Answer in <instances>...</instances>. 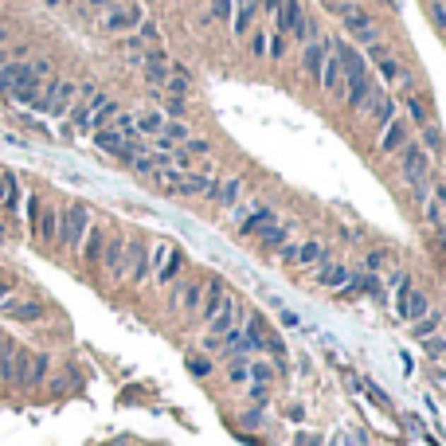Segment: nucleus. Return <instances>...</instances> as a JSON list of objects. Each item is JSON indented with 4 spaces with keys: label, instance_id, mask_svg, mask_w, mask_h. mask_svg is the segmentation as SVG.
<instances>
[{
    "label": "nucleus",
    "instance_id": "37998d69",
    "mask_svg": "<svg viewBox=\"0 0 446 446\" xmlns=\"http://www.w3.org/2000/svg\"><path fill=\"white\" fill-rule=\"evenodd\" d=\"M180 153H188V157H204V153H208V141H200V137H188V141L180 145Z\"/></svg>",
    "mask_w": 446,
    "mask_h": 446
},
{
    "label": "nucleus",
    "instance_id": "393cba45",
    "mask_svg": "<svg viewBox=\"0 0 446 446\" xmlns=\"http://www.w3.org/2000/svg\"><path fill=\"white\" fill-rule=\"evenodd\" d=\"M137 137H157L165 134V114L160 110H145V114H137Z\"/></svg>",
    "mask_w": 446,
    "mask_h": 446
},
{
    "label": "nucleus",
    "instance_id": "a878e982",
    "mask_svg": "<svg viewBox=\"0 0 446 446\" xmlns=\"http://www.w3.org/2000/svg\"><path fill=\"white\" fill-rule=\"evenodd\" d=\"M239 196H243V184H239L235 177H228V180H219V184H211V200H219V204H228V208H235L239 204Z\"/></svg>",
    "mask_w": 446,
    "mask_h": 446
},
{
    "label": "nucleus",
    "instance_id": "de8ad7c7",
    "mask_svg": "<svg viewBox=\"0 0 446 446\" xmlns=\"http://www.w3.org/2000/svg\"><path fill=\"white\" fill-rule=\"evenodd\" d=\"M251 399H254V404H266V399H270L266 384H251Z\"/></svg>",
    "mask_w": 446,
    "mask_h": 446
},
{
    "label": "nucleus",
    "instance_id": "c85d7f7f",
    "mask_svg": "<svg viewBox=\"0 0 446 446\" xmlns=\"http://www.w3.org/2000/svg\"><path fill=\"white\" fill-rule=\"evenodd\" d=\"M47 368H51V356H43V353H32V360H28V380H24V387H35V384H43V380H47Z\"/></svg>",
    "mask_w": 446,
    "mask_h": 446
},
{
    "label": "nucleus",
    "instance_id": "ea45409f",
    "mask_svg": "<svg viewBox=\"0 0 446 446\" xmlns=\"http://www.w3.org/2000/svg\"><path fill=\"white\" fill-rule=\"evenodd\" d=\"M247 372H251V380H254V384H270V380H274V368H270L266 360H254V364H247Z\"/></svg>",
    "mask_w": 446,
    "mask_h": 446
},
{
    "label": "nucleus",
    "instance_id": "864d4df0",
    "mask_svg": "<svg viewBox=\"0 0 446 446\" xmlns=\"http://www.w3.org/2000/svg\"><path fill=\"white\" fill-rule=\"evenodd\" d=\"M165 110H169V114H184V102L180 98H165Z\"/></svg>",
    "mask_w": 446,
    "mask_h": 446
},
{
    "label": "nucleus",
    "instance_id": "79ce46f5",
    "mask_svg": "<svg viewBox=\"0 0 446 446\" xmlns=\"http://www.w3.org/2000/svg\"><path fill=\"white\" fill-rule=\"evenodd\" d=\"M110 126L118 129V134H122V137H137V122H134V118H129V114H118V118L110 122Z\"/></svg>",
    "mask_w": 446,
    "mask_h": 446
},
{
    "label": "nucleus",
    "instance_id": "39448f33",
    "mask_svg": "<svg viewBox=\"0 0 446 446\" xmlns=\"http://www.w3.org/2000/svg\"><path fill=\"white\" fill-rule=\"evenodd\" d=\"M149 278V247L137 239V243H126V262H122V282L129 286H141Z\"/></svg>",
    "mask_w": 446,
    "mask_h": 446
},
{
    "label": "nucleus",
    "instance_id": "f704fd0d",
    "mask_svg": "<svg viewBox=\"0 0 446 446\" xmlns=\"http://www.w3.org/2000/svg\"><path fill=\"white\" fill-rule=\"evenodd\" d=\"M404 106H407V114H411V122H415V126H430V114H427V110H423V102H419V98H415V94H411V90H407Z\"/></svg>",
    "mask_w": 446,
    "mask_h": 446
},
{
    "label": "nucleus",
    "instance_id": "2f4dec72",
    "mask_svg": "<svg viewBox=\"0 0 446 446\" xmlns=\"http://www.w3.org/2000/svg\"><path fill=\"white\" fill-rule=\"evenodd\" d=\"M149 177H153V184H157L160 192H177V184H180V169H172V165L169 169H153Z\"/></svg>",
    "mask_w": 446,
    "mask_h": 446
},
{
    "label": "nucleus",
    "instance_id": "c03bdc74",
    "mask_svg": "<svg viewBox=\"0 0 446 446\" xmlns=\"http://www.w3.org/2000/svg\"><path fill=\"white\" fill-rule=\"evenodd\" d=\"M266 51H270V55H274V59H282V55H286V35H270Z\"/></svg>",
    "mask_w": 446,
    "mask_h": 446
},
{
    "label": "nucleus",
    "instance_id": "3c124183",
    "mask_svg": "<svg viewBox=\"0 0 446 446\" xmlns=\"http://www.w3.org/2000/svg\"><path fill=\"white\" fill-rule=\"evenodd\" d=\"M430 200H435V204H438V208H442V211H446V184H435V196H430Z\"/></svg>",
    "mask_w": 446,
    "mask_h": 446
},
{
    "label": "nucleus",
    "instance_id": "aec40b11",
    "mask_svg": "<svg viewBox=\"0 0 446 446\" xmlns=\"http://www.w3.org/2000/svg\"><path fill=\"white\" fill-rule=\"evenodd\" d=\"M200 294H204L200 282H180L177 294H172V310H184V313L200 310Z\"/></svg>",
    "mask_w": 446,
    "mask_h": 446
},
{
    "label": "nucleus",
    "instance_id": "bb28decb",
    "mask_svg": "<svg viewBox=\"0 0 446 446\" xmlns=\"http://www.w3.org/2000/svg\"><path fill=\"white\" fill-rule=\"evenodd\" d=\"M126 141H129V137H122L114 126H106V129H94V145H98L102 153H110V157H114V153H118Z\"/></svg>",
    "mask_w": 446,
    "mask_h": 446
},
{
    "label": "nucleus",
    "instance_id": "412c9836",
    "mask_svg": "<svg viewBox=\"0 0 446 446\" xmlns=\"http://www.w3.org/2000/svg\"><path fill=\"white\" fill-rule=\"evenodd\" d=\"M321 67H325V43H317V40H310L302 47V71L310 78H321Z\"/></svg>",
    "mask_w": 446,
    "mask_h": 446
},
{
    "label": "nucleus",
    "instance_id": "49530a36",
    "mask_svg": "<svg viewBox=\"0 0 446 446\" xmlns=\"http://www.w3.org/2000/svg\"><path fill=\"white\" fill-rule=\"evenodd\" d=\"M427 353H430V356H442V353H446V341H442V337H427Z\"/></svg>",
    "mask_w": 446,
    "mask_h": 446
},
{
    "label": "nucleus",
    "instance_id": "cd10ccee",
    "mask_svg": "<svg viewBox=\"0 0 446 446\" xmlns=\"http://www.w3.org/2000/svg\"><path fill=\"white\" fill-rule=\"evenodd\" d=\"M368 110H372V118H376V126H380V129H384L387 122L396 118V102H392V94H387V90L380 94V98H372V106H368Z\"/></svg>",
    "mask_w": 446,
    "mask_h": 446
},
{
    "label": "nucleus",
    "instance_id": "6e6552de",
    "mask_svg": "<svg viewBox=\"0 0 446 446\" xmlns=\"http://www.w3.org/2000/svg\"><path fill=\"white\" fill-rule=\"evenodd\" d=\"M282 262H290V266L305 270V266H317V262H325V243H317V239H310V243L302 247H282Z\"/></svg>",
    "mask_w": 446,
    "mask_h": 446
},
{
    "label": "nucleus",
    "instance_id": "8fccbe9b",
    "mask_svg": "<svg viewBox=\"0 0 446 446\" xmlns=\"http://www.w3.org/2000/svg\"><path fill=\"white\" fill-rule=\"evenodd\" d=\"M188 364H192V372H196V376H208V372H211V364H208V360H200V356H192Z\"/></svg>",
    "mask_w": 446,
    "mask_h": 446
},
{
    "label": "nucleus",
    "instance_id": "f257e3e1",
    "mask_svg": "<svg viewBox=\"0 0 446 446\" xmlns=\"http://www.w3.org/2000/svg\"><path fill=\"white\" fill-rule=\"evenodd\" d=\"M86 231H90V211L83 208V204H75V208L59 211V239L55 243L67 247V251H78L86 239Z\"/></svg>",
    "mask_w": 446,
    "mask_h": 446
},
{
    "label": "nucleus",
    "instance_id": "9b49d317",
    "mask_svg": "<svg viewBox=\"0 0 446 446\" xmlns=\"http://www.w3.org/2000/svg\"><path fill=\"white\" fill-rule=\"evenodd\" d=\"M396 313H399L404 321H411V325H415L419 317H427V313H430V305H427V298H423L419 290L411 286L407 294H399V298H396Z\"/></svg>",
    "mask_w": 446,
    "mask_h": 446
},
{
    "label": "nucleus",
    "instance_id": "f3484780",
    "mask_svg": "<svg viewBox=\"0 0 446 446\" xmlns=\"http://www.w3.org/2000/svg\"><path fill=\"white\" fill-rule=\"evenodd\" d=\"M98 259H102V266H106L114 278H122V262H126V239H118V235L106 239V243H102V254H98Z\"/></svg>",
    "mask_w": 446,
    "mask_h": 446
},
{
    "label": "nucleus",
    "instance_id": "6e6d98bb",
    "mask_svg": "<svg viewBox=\"0 0 446 446\" xmlns=\"http://www.w3.org/2000/svg\"><path fill=\"white\" fill-rule=\"evenodd\" d=\"M8 298H12V282L8 278H0V302H8Z\"/></svg>",
    "mask_w": 446,
    "mask_h": 446
},
{
    "label": "nucleus",
    "instance_id": "6ab92c4d",
    "mask_svg": "<svg viewBox=\"0 0 446 446\" xmlns=\"http://www.w3.org/2000/svg\"><path fill=\"white\" fill-rule=\"evenodd\" d=\"M0 313L12 317V321H40L47 310H43L40 302H12V298H8V302H0Z\"/></svg>",
    "mask_w": 446,
    "mask_h": 446
},
{
    "label": "nucleus",
    "instance_id": "4be33fe9",
    "mask_svg": "<svg viewBox=\"0 0 446 446\" xmlns=\"http://www.w3.org/2000/svg\"><path fill=\"white\" fill-rule=\"evenodd\" d=\"M180 270H184V254H180V251H169V254H165V262L157 266V286H172Z\"/></svg>",
    "mask_w": 446,
    "mask_h": 446
},
{
    "label": "nucleus",
    "instance_id": "5701e85b",
    "mask_svg": "<svg viewBox=\"0 0 446 446\" xmlns=\"http://www.w3.org/2000/svg\"><path fill=\"white\" fill-rule=\"evenodd\" d=\"M274 219H278V216H274L270 208H254L251 216H247L243 223H239V231H243V235H262V231H266L270 223H274Z\"/></svg>",
    "mask_w": 446,
    "mask_h": 446
},
{
    "label": "nucleus",
    "instance_id": "473e14b6",
    "mask_svg": "<svg viewBox=\"0 0 446 446\" xmlns=\"http://www.w3.org/2000/svg\"><path fill=\"white\" fill-rule=\"evenodd\" d=\"M12 353H16V345L0 333V380L4 384H12Z\"/></svg>",
    "mask_w": 446,
    "mask_h": 446
},
{
    "label": "nucleus",
    "instance_id": "dca6fc26",
    "mask_svg": "<svg viewBox=\"0 0 446 446\" xmlns=\"http://www.w3.org/2000/svg\"><path fill=\"white\" fill-rule=\"evenodd\" d=\"M407 145V122L404 118H392L384 129H380V149L384 153H399Z\"/></svg>",
    "mask_w": 446,
    "mask_h": 446
},
{
    "label": "nucleus",
    "instance_id": "e433bc0d",
    "mask_svg": "<svg viewBox=\"0 0 446 446\" xmlns=\"http://www.w3.org/2000/svg\"><path fill=\"white\" fill-rule=\"evenodd\" d=\"M423 149H427V157H430V153H442V134L435 129V122L423 126Z\"/></svg>",
    "mask_w": 446,
    "mask_h": 446
},
{
    "label": "nucleus",
    "instance_id": "4468645a",
    "mask_svg": "<svg viewBox=\"0 0 446 446\" xmlns=\"http://www.w3.org/2000/svg\"><path fill=\"white\" fill-rule=\"evenodd\" d=\"M102 28L106 32H129V28H141V8H110L106 20H102Z\"/></svg>",
    "mask_w": 446,
    "mask_h": 446
},
{
    "label": "nucleus",
    "instance_id": "09e8293b",
    "mask_svg": "<svg viewBox=\"0 0 446 446\" xmlns=\"http://www.w3.org/2000/svg\"><path fill=\"white\" fill-rule=\"evenodd\" d=\"M211 12H216L219 20H231V0H216V8Z\"/></svg>",
    "mask_w": 446,
    "mask_h": 446
},
{
    "label": "nucleus",
    "instance_id": "a18cd8bd",
    "mask_svg": "<svg viewBox=\"0 0 446 446\" xmlns=\"http://www.w3.org/2000/svg\"><path fill=\"white\" fill-rule=\"evenodd\" d=\"M430 16H435V24L446 32V4H442V0H435V4H430Z\"/></svg>",
    "mask_w": 446,
    "mask_h": 446
},
{
    "label": "nucleus",
    "instance_id": "7c9ffc66",
    "mask_svg": "<svg viewBox=\"0 0 446 446\" xmlns=\"http://www.w3.org/2000/svg\"><path fill=\"white\" fill-rule=\"evenodd\" d=\"M254 12H259V4H251V0L235 8V16H231V28H235V35H247V32H251V24H254Z\"/></svg>",
    "mask_w": 446,
    "mask_h": 446
},
{
    "label": "nucleus",
    "instance_id": "ddd939ff",
    "mask_svg": "<svg viewBox=\"0 0 446 446\" xmlns=\"http://www.w3.org/2000/svg\"><path fill=\"white\" fill-rule=\"evenodd\" d=\"M348 270H345V262H321L317 270H313V282H317L321 290H341L348 282Z\"/></svg>",
    "mask_w": 446,
    "mask_h": 446
},
{
    "label": "nucleus",
    "instance_id": "603ef678",
    "mask_svg": "<svg viewBox=\"0 0 446 446\" xmlns=\"http://www.w3.org/2000/svg\"><path fill=\"white\" fill-rule=\"evenodd\" d=\"M321 4H325L329 12H341V8H345V4H356V0H321Z\"/></svg>",
    "mask_w": 446,
    "mask_h": 446
},
{
    "label": "nucleus",
    "instance_id": "0eeeda50",
    "mask_svg": "<svg viewBox=\"0 0 446 446\" xmlns=\"http://www.w3.org/2000/svg\"><path fill=\"white\" fill-rule=\"evenodd\" d=\"M102 102H106V94L94 90V86H83V90H78V102L67 110L71 122H75V129H90V118H94V110H98Z\"/></svg>",
    "mask_w": 446,
    "mask_h": 446
},
{
    "label": "nucleus",
    "instance_id": "9d476101",
    "mask_svg": "<svg viewBox=\"0 0 446 446\" xmlns=\"http://www.w3.org/2000/svg\"><path fill=\"white\" fill-rule=\"evenodd\" d=\"M235 321H239V302L228 294L223 302H219V310L208 317V337H223V333H228Z\"/></svg>",
    "mask_w": 446,
    "mask_h": 446
},
{
    "label": "nucleus",
    "instance_id": "052dcab7",
    "mask_svg": "<svg viewBox=\"0 0 446 446\" xmlns=\"http://www.w3.org/2000/svg\"><path fill=\"white\" fill-rule=\"evenodd\" d=\"M251 4H259V0H251Z\"/></svg>",
    "mask_w": 446,
    "mask_h": 446
},
{
    "label": "nucleus",
    "instance_id": "a211bd4d",
    "mask_svg": "<svg viewBox=\"0 0 446 446\" xmlns=\"http://www.w3.org/2000/svg\"><path fill=\"white\" fill-rule=\"evenodd\" d=\"M211 184H216V180H211L208 172H180L177 196H211Z\"/></svg>",
    "mask_w": 446,
    "mask_h": 446
},
{
    "label": "nucleus",
    "instance_id": "5fc2aeb1",
    "mask_svg": "<svg viewBox=\"0 0 446 446\" xmlns=\"http://www.w3.org/2000/svg\"><path fill=\"white\" fill-rule=\"evenodd\" d=\"M282 325H286V329H298V325H302V321H298V313L282 310Z\"/></svg>",
    "mask_w": 446,
    "mask_h": 446
},
{
    "label": "nucleus",
    "instance_id": "c756f323",
    "mask_svg": "<svg viewBox=\"0 0 446 446\" xmlns=\"http://www.w3.org/2000/svg\"><path fill=\"white\" fill-rule=\"evenodd\" d=\"M102 243H106V235H102L98 228H90V231H86L83 247H78V254H83V262H98V254H102Z\"/></svg>",
    "mask_w": 446,
    "mask_h": 446
},
{
    "label": "nucleus",
    "instance_id": "f03ea898",
    "mask_svg": "<svg viewBox=\"0 0 446 446\" xmlns=\"http://www.w3.org/2000/svg\"><path fill=\"white\" fill-rule=\"evenodd\" d=\"M364 55H368L372 63H376V71H380V78H384L387 86H407L411 90V75L404 71V63L392 55V51L384 47V43H372V47H364Z\"/></svg>",
    "mask_w": 446,
    "mask_h": 446
},
{
    "label": "nucleus",
    "instance_id": "13d9d810",
    "mask_svg": "<svg viewBox=\"0 0 446 446\" xmlns=\"http://www.w3.org/2000/svg\"><path fill=\"white\" fill-rule=\"evenodd\" d=\"M259 4H262L266 12H278V4H282V0H259Z\"/></svg>",
    "mask_w": 446,
    "mask_h": 446
},
{
    "label": "nucleus",
    "instance_id": "a19ab883",
    "mask_svg": "<svg viewBox=\"0 0 446 446\" xmlns=\"http://www.w3.org/2000/svg\"><path fill=\"white\" fill-rule=\"evenodd\" d=\"M266 43H270L266 28H259V32L251 35V55H254V59H266Z\"/></svg>",
    "mask_w": 446,
    "mask_h": 446
},
{
    "label": "nucleus",
    "instance_id": "7ed1b4c3",
    "mask_svg": "<svg viewBox=\"0 0 446 446\" xmlns=\"http://www.w3.org/2000/svg\"><path fill=\"white\" fill-rule=\"evenodd\" d=\"M274 16H278V28H282L286 35H294V40H302V43H310V40H313V24L305 20L302 0H282Z\"/></svg>",
    "mask_w": 446,
    "mask_h": 446
},
{
    "label": "nucleus",
    "instance_id": "423d86ee",
    "mask_svg": "<svg viewBox=\"0 0 446 446\" xmlns=\"http://www.w3.org/2000/svg\"><path fill=\"white\" fill-rule=\"evenodd\" d=\"M399 169H404L407 184H423V180H427V172H430L427 149H423V145H415V141H407L404 149H399Z\"/></svg>",
    "mask_w": 446,
    "mask_h": 446
},
{
    "label": "nucleus",
    "instance_id": "4d7b16f0",
    "mask_svg": "<svg viewBox=\"0 0 446 446\" xmlns=\"http://www.w3.org/2000/svg\"><path fill=\"white\" fill-rule=\"evenodd\" d=\"M90 8H114V0H86Z\"/></svg>",
    "mask_w": 446,
    "mask_h": 446
},
{
    "label": "nucleus",
    "instance_id": "58836bf2",
    "mask_svg": "<svg viewBox=\"0 0 446 446\" xmlns=\"http://www.w3.org/2000/svg\"><path fill=\"white\" fill-rule=\"evenodd\" d=\"M165 137H169V141L180 149V145H184L192 134H188V126H184V122H165Z\"/></svg>",
    "mask_w": 446,
    "mask_h": 446
},
{
    "label": "nucleus",
    "instance_id": "20e7f679",
    "mask_svg": "<svg viewBox=\"0 0 446 446\" xmlns=\"http://www.w3.org/2000/svg\"><path fill=\"white\" fill-rule=\"evenodd\" d=\"M337 16H341V24H345V32L353 35V40H360V47H372V43H380V28L372 24V16H368L364 8H356V4H345Z\"/></svg>",
    "mask_w": 446,
    "mask_h": 446
},
{
    "label": "nucleus",
    "instance_id": "72a5a7b5",
    "mask_svg": "<svg viewBox=\"0 0 446 446\" xmlns=\"http://www.w3.org/2000/svg\"><path fill=\"white\" fill-rule=\"evenodd\" d=\"M286 235H290V228L274 219V223H270V228L262 231V247H274V251H278V247H286Z\"/></svg>",
    "mask_w": 446,
    "mask_h": 446
},
{
    "label": "nucleus",
    "instance_id": "f8f14e48",
    "mask_svg": "<svg viewBox=\"0 0 446 446\" xmlns=\"http://www.w3.org/2000/svg\"><path fill=\"white\" fill-rule=\"evenodd\" d=\"M35 75L32 63H20V59H8L4 67H0V94H12L20 83H28V78Z\"/></svg>",
    "mask_w": 446,
    "mask_h": 446
},
{
    "label": "nucleus",
    "instance_id": "1a4fd4ad",
    "mask_svg": "<svg viewBox=\"0 0 446 446\" xmlns=\"http://www.w3.org/2000/svg\"><path fill=\"white\" fill-rule=\"evenodd\" d=\"M78 98V86L67 83V78H51V98H47V114H55V118H63L71 106H75Z\"/></svg>",
    "mask_w": 446,
    "mask_h": 446
},
{
    "label": "nucleus",
    "instance_id": "b1692460",
    "mask_svg": "<svg viewBox=\"0 0 446 446\" xmlns=\"http://www.w3.org/2000/svg\"><path fill=\"white\" fill-rule=\"evenodd\" d=\"M223 298H228V290H223V282H219V278H211V282H208V290H204V294H200V313H204V321H208L211 313L219 310V302H223Z\"/></svg>",
    "mask_w": 446,
    "mask_h": 446
},
{
    "label": "nucleus",
    "instance_id": "bf43d9fd",
    "mask_svg": "<svg viewBox=\"0 0 446 446\" xmlns=\"http://www.w3.org/2000/svg\"><path fill=\"white\" fill-rule=\"evenodd\" d=\"M4 63H8V55H4V51H0V67H4Z\"/></svg>",
    "mask_w": 446,
    "mask_h": 446
},
{
    "label": "nucleus",
    "instance_id": "2eb2a0df",
    "mask_svg": "<svg viewBox=\"0 0 446 446\" xmlns=\"http://www.w3.org/2000/svg\"><path fill=\"white\" fill-rule=\"evenodd\" d=\"M32 228H35V235H40V243H55L59 239V211L55 208H40L35 211V219H32Z\"/></svg>",
    "mask_w": 446,
    "mask_h": 446
},
{
    "label": "nucleus",
    "instance_id": "c9c22d12",
    "mask_svg": "<svg viewBox=\"0 0 446 446\" xmlns=\"http://www.w3.org/2000/svg\"><path fill=\"white\" fill-rule=\"evenodd\" d=\"M438 321H442V317H438V313H427V317H419V321H415V337H419V341L435 337V329H438Z\"/></svg>",
    "mask_w": 446,
    "mask_h": 446
},
{
    "label": "nucleus",
    "instance_id": "4c0bfd02",
    "mask_svg": "<svg viewBox=\"0 0 446 446\" xmlns=\"http://www.w3.org/2000/svg\"><path fill=\"white\" fill-rule=\"evenodd\" d=\"M228 376H231V384H247V380H251V372H247V356H231Z\"/></svg>",
    "mask_w": 446,
    "mask_h": 446
}]
</instances>
